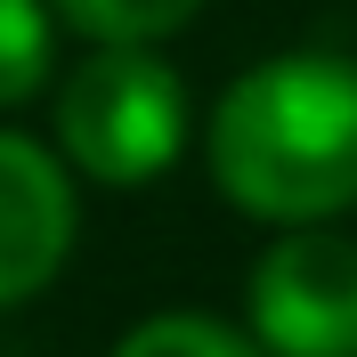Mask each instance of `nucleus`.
<instances>
[{
	"label": "nucleus",
	"instance_id": "f257e3e1",
	"mask_svg": "<svg viewBox=\"0 0 357 357\" xmlns=\"http://www.w3.org/2000/svg\"><path fill=\"white\" fill-rule=\"evenodd\" d=\"M203 162L244 220L317 227L357 203V57L284 49L227 82L203 130Z\"/></svg>",
	"mask_w": 357,
	"mask_h": 357
},
{
	"label": "nucleus",
	"instance_id": "f03ea898",
	"mask_svg": "<svg viewBox=\"0 0 357 357\" xmlns=\"http://www.w3.org/2000/svg\"><path fill=\"white\" fill-rule=\"evenodd\" d=\"M57 155L98 187H155L187 155V82L155 41H89L57 82Z\"/></svg>",
	"mask_w": 357,
	"mask_h": 357
},
{
	"label": "nucleus",
	"instance_id": "7ed1b4c3",
	"mask_svg": "<svg viewBox=\"0 0 357 357\" xmlns=\"http://www.w3.org/2000/svg\"><path fill=\"white\" fill-rule=\"evenodd\" d=\"M244 325L268 357H357V244L333 220L284 227L244 276Z\"/></svg>",
	"mask_w": 357,
	"mask_h": 357
},
{
	"label": "nucleus",
	"instance_id": "20e7f679",
	"mask_svg": "<svg viewBox=\"0 0 357 357\" xmlns=\"http://www.w3.org/2000/svg\"><path fill=\"white\" fill-rule=\"evenodd\" d=\"M73 236H82L73 162L33 146L24 130H0V317L57 284Z\"/></svg>",
	"mask_w": 357,
	"mask_h": 357
},
{
	"label": "nucleus",
	"instance_id": "39448f33",
	"mask_svg": "<svg viewBox=\"0 0 357 357\" xmlns=\"http://www.w3.org/2000/svg\"><path fill=\"white\" fill-rule=\"evenodd\" d=\"M57 73V8L49 0H0V114L24 106Z\"/></svg>",
	"mask_w": 357,
	"mask_h": 357
},
{
	"label": "nucleus",
	"instance_id": "423d86ee",
	"mask_svg": "<svg viewBox=\"0 0 357 357\" xmlns=\"http://www.w3.org/2000/svg\"><path fill=\"white\" fill-rule=\"evenodd\" d=\"M114 357H268L260 333H236V325H220V317L203 309H162V317H138L130 333L114 341Z\"/></svg>",
	"mask_w": 357,
	"mask_h": 357
},
{
	"label": "nucleus",
	"instance_id": "0eeeda50",
	"mask_svg": "<svg viewBox=\"0 0 357 357\" xmlns=\"http://www.w3.org/2000/svg\"><path fill=\"white\" fill-rule=\"evenodd\" d=\"M57 24H73L82 41H171L211 8V0H49Z\"/></svg>",
	"mask_w": 357,
	"mask_h": 357
}]
</instances>
